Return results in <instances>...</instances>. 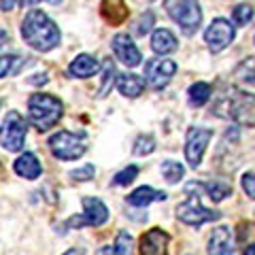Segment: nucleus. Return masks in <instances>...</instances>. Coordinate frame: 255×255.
I'll return each mask as SVG.
<instances>
[{"mask_svg":"<svg viewBox=\"0 0 255 255\" xmlns=\"http://www.w3.org/2000/svg\"><path fill=\"white\" fill-rule=\"evenodd\" d=\"M21 36L32 49L36 51H51L60 45L62 34L55 21L41 9H32L21 21Z\"/></svg>","mask_w":255,"mask_h":255,"instance_id":"f257e3e1","label":"nucleus"},{"mask_svg":"<svg viewBox=\"0 0 255 255\" xmlns=\"http://www.w3.org/2000/svg\"><path fill=\"white\" fill-rule=\"evenodd\" d=\"M215 113L232 119L238 126L255 128V94L234 90L232 87V90L228 94H223L219 102L215 105Z\"/></svg>","mask_w":255,"mask_h":255,"instance_id":"f03ea898","label":"nucleus"},{"mask_svg":"<svg viewBox=\"0 0 255 255\" xmlns=\"http://www.w3.org/2000/svg\"><path fill=\"white\" fill-rule=\"evenodd\" d=\"M62 102L51 94H32L28 100V115L30 122L38 130H49L62 119Z\"/></svg>","mask_w":255,"mask_h":255,"instance_id":"7ed1b4c3","label":"nucleus"},{"mask_svg":"<svg viewBox=\"0 0 255 255\" xmlns=\"http://www.w3.org/2000/svg\"><path fill=\"white\" fill-rule=\"evenodd\" d=\"M187 191V200L177 204V219L187 223V226H202L206 221H217L221 219V213L219 211H211L206 209V206L200 202V196H198V191H200V183H189L185 187Z\"/></svg>","mask_w":255,"mask_h":255,"instance_id":"20e7f679","label":"nucleus"},{"mask_svg":"<svg viewBox=\"0 0 255 255\" xmlns=\"http://www.w3.org/2000/svg\"><path fill=\"white\" fill-rule=\"evenodd\" d=\"M166 11L185 34H194L202 23V9L198 0H166Z\"/></svg>","mask_w":255,"mask_h":255,"instance_id":"39448f33","label":"nucleus"},{"mask_svg":"<svg viewBox=\"0 0 255 255\" xmlns=\"http://www.w3.org/2000/svg\"><path fill=\"white\" fill-rule=\"evenodd\" d=\"M26 119H23L17 111H11L9 115L4 117L2 126H0V145L6 151H21L26 145Z\"/></svg>","mask_w":255,"mask_h":255,"instance_id":"423d86ee","label":"nucleus"},{"mask_svg":"<svg viewBox=\"0 0 255 255\" xmlns=\"http://www.w3.org/2000/svg\"><path fill=\"white\" fill-rule=\"evenodd\" d=\"M81 204H83V215L70 217L66 223H64V228H83V226L98 228L102 223H107L109 209L102 200H98V198H83Z\"/></svg>","mask_w":255,"mask_h":255,"instance_id":"0eeeda50","label":"nucleus"},{"mask_svg":"<svg viewBox=\"0 0 255 255\" xmlns=\"http://www.w3.org/2000/svg\"><path fill=\"white\" fill-rule=\"evenodd\" d=\"M49 149L51 153L58 157V159H64V162H68V159H77L85 153V145L83 140L77 136L73 132H66V130H60L58 134H53L49 138Z\"/></svg>","mask_w":255,"mask_h":255,"instance_id":"6e6552de","label":"nucleus"},{"mask_svg":"<svg viewBox=\"0 0 255 255\" xmlns=\"http://www.w3.org/2000/svg\"><path fill=\"white\" fill-rule=\"evenodd\" d=\"M213 138V130L211 128H189L187 130V138H185V157L191 168H198L204 157V151L209 147V142Z\"/></svg>","mask_w":255,"mask_h":255,"instance_id":"1a4fd4ad","label":"nucleus"},{"mask_svg":"<svg viewBox=\"0 0 255 255\" xmlns=\"http://www.w3.org/2000/svg\"><path fill=\"white\" fill-rule=\"evenodd\" d=\"M177 62L174 60H162V58H153L147 60L145 64V81L149 83V87L153 90H164L166 85L170 83V79L177 73Z\"/></svg>","mask_w":255,"mask_h":255,"instance_id":"9d476101","label":"nucleus"},{"mask_svg":"<svg viewBox=\"0 0 255 255\" xmlns=\"http://www.w3.org/2000/svg\"><path fill=\"white\" fill-rule=\"evenodd\" d=\"M204 41H206V45H209V49L213 53H219V51L226 49V47L232 45V41H234V26L228 19H223V17L213 19L211 26L206 28V32H204Z\"/></svg>","mask_w":255,"mask_h":255,"instance_id":"9b49d317","label":"nucleus"},{"mask_svg":"<svg viewBox=\"0 0 255 255\" xmlns=\"http://www.w3.org/2000/svg\"><path fill=\"white\" fill-rule=\"evenodd\" d=\"M111 47H113V53L117 55V60L124 62L126 66H130V68L138 66L142 60L138 47L134 45V41L128 34H115L113 41H111Z\"/></svg>","mask_w":255,"mask_h":255,"instance_id":"f8f14e48","label":"nucleus"},{"mask_svg":"<svg viewBox=\"0 0 255 255\" xmlns=\"http://www.w3.org/2000/svg\"><path fill=\"white\" fill-rule=\"evenodd\" d=\"M170 236L159 228H151L140 236V255H168Z\"/></svg>","mask_w":255,"mask_h":255,"instance_id":"ddd939ff","label":"nucleus"},{"mask_svg":"<svg viewBox=\"0 0 255 255\" xmlns=\"http://www.w3.org/2000/svg\"><path fill=\"white\" fill-rule=\"evenodd\" d=\"M234 249H236L234 230H230L228 226L215 228L209 241V255H232Z\"/></svg>","mask_w":255,"mask_h":255,"instance_id":"4468645a","label":"nucleus"},{"mask_svg":"<svg viewBox=\"0 0 255 255\" xmlns=\"http://www.w3.org/2000/svg\"><path fill=\"white\" fill-rule=\"evenodd\" d=\"M100 13H102V17H105V21L111 23V26H122L128 19V15H130L124 0H102Z\"/></svg>","mask_w":255,"mask_h":255,"instance_id":"2eb2a0df","label":"nucleus"},{"mask_svg":"<svg viewBox=\"0 0 255 255\" xmlns=\"http://www.w3.org/2000/svg\"><path fill=\"white\" fill-rule=\"evenodd\" d=\"M98 68H100V64H98V60H96L94 55L81 53V55H77V58L70 62L68 73H70V77L87 79V77H94L96 73H98Z\"/></svg>","mask_w":255,"mask_h":255,"instance_id":"dca6fc26","label":"nucleus"},{"mask_svg":"<svg viewBox=\"0 0 255 255\" xmlns=\"http://www.w3.org/2000/svg\"><path fill=\"white\" fill-rule=\"evenodd\" d=\"M117 90L126 98H138L145 90V79L132 73H124L117 77Z\"/></svg>","mask_w":255,"mask_h":255,"instance_id":"f3484780","label":"nucleus"},{"mask_svg":"<svg viewBox=\"0 0 255 255\" xmlns=\"http://www.w3.org/2000/svg\"><path fill=\"white\" fill-rule=\"evenodd\" d=\"M13 168H15V172H17L19 177L30 179V181L38 179V177H41V172H43L41 162L36 159L34 153H23V155H19L17 159H15V166H13Z\"/></svg>","mask_w":255,"mask_h":255,"instance_id":"a211bd4d","label":"nucleus"},{"mask_svg":"<svg viewBox=\"0 0 255 255\" xmlns=\"http://www.w3.org/2000/svg\"><path fill=\"white\" fill-rule=\"evenodd\" d=\"M162 200H166L164 191H157V189L149 187V185H142L138 189H134L132 194L126 198V202L130 206H149L151 202H162Z\"/></svg>","mask_w":255,"mask_h":255,"instance_id":"6ab92c4d","label":"nucleus"},{"mask_svg":"<svg viewBox=\"0 0 255 255\" xmlns=\"http://www.w3.org/2000/svg\"><path fill=\"white\" fill-rule=\"evenodd\" d=\"M177 38L170 30L166 28H157L153 32V36H151V49H153L157 55H166V53H172L177 51Z\"/></svg>","mask_w":255,"mask_h":255,"instance_id":"aec40b11","label":"nucleus"},{"mask_svg":"<svg viewBox=\"0 0 255 255\" xmlns=\"http://www.w3.org/2000/svg\"><path fill=\"white\" fill-rule=\"evenodd\" d=\"M96 255H134V241H132V234L122 230L117 234L115 243L109 245V247H102V249L96 251Z\"/></svg>","mask_w":255,"mask_h":255,"instance_id":"412c9836","label":"nucleus"},{"mask_svg":"<svg viewBox=\"0 0 255 255\" xmlns=\"http://www.w3.org/2000/svg\"><path fill=\"white\" fill-rule=\"evenodd\" d=\"M189 105L191 107H204L206 102L211 100V85L209 83H204V81H198L189 87Z\"/></svg>","mask_w":255,"mask_h":255,"instance_id":"4be33fe9","label":"nucleus"},{"mask_svg":"<svg viewBox=\"0 0 255 255\" xmlns=\"http://www.w3.org/2000/svg\"><path fill=\"white\" fill-rule=\"evenodd\" d=\"M202 189H206V194L213 202H221L232 194V185L226 181H211V183H202Z\"/></svg>","mask_w":255,"mask_h":255,"instance_id":"5701e85b","label":"nucleus"},{"mask_svg":"<svg viewBox=\"0 0 255 255\" xmlns=\"http://www.w3.org/2000/svg\"><path fill=\"white\" fill-rule=\"evenodd\" d=\"M183 174H185L183 164L172 162V159H166V162L162 164V177L168 181V183H179L183 179Z\"/></svg>","mask_w":255,"mask_h":255,"instance_id":"b1692460","label":"nucleus"},{"mask_svg":"<svg viewBox=\"0 0 255 255\" xmlns=\"http://www.w3.org/2000/svg\"><path fill=\"white\" fill-rule=\"evenodd\" d=\"M21 64H23V60L19 55H0V79L17 73L21 68Z\"/></svg>","mask_w":255,"mask_h":255,"instance_id":"393cba45","label":"nucleus"},{"mask_svg":"<svg viewBox=\"0 0 255 255\" xmlns=\"http://www.w3.org/2000/svg\"><path fill=\"white\" fill-rule=\"evenodd\" d=\"M113 77H115V64L113 62H105V66H102V85L98 90V96L102 98V96H107L109 90L113 87Z\"/></svg>","mask_w":255,"mask_h":255,"instance_id":"a878e982","label":"nucleus"},{"mask_svg":"<svg viewBox=\"0 0 255 255\" xmlns=\"http://www.w3.org/2000/svg\"><path fill=\"white\" fill-rule=\"evenodd\" d=\"M155 151V138L151 134H145V136L136 138V145H134V153L136 155H149Z\"/></svg>","mask_w":255,"mask_h":255,"instance_id":"bb28decb","label":"nucleus"},{"mask_svg":"<svg viewBox=\"0 0 255 255\" xmlns=\"http://www.w3.org/2000/svg\"><path fill=\"white\" fill-rule=\"evenodd\" d=\"M136 174H138V166H128V168H124L113 177V185H130L136 179Z\"/></svg>","mask_w":255,"mask_h":255,"instance_id":"cd10ccee","label":"nucleus"},{"mask_svg":"<svg viewBox=\"0 0 255 255\" xmlns=\"http://www.w3.org/2000/svg\"><path fill=\"white\" fill-rule=\"evenodd\" d=\"M232 17H234V21L238 23V26H247V23L253 19V9L249 4H238L234 9V13H232Z\"/></svg>","mask_w":255,"mask_h":255,"instance_id":"c85d7f7f","label":"nucleus"},{"mask_svg":"<svg viewBox=\"0 0 255 255\" xmlns=\"http://www.w3.org/2000/svg\"><path fill=\"white\" fill-rule=\"evenodd\" d=\"M94 172H96L94 164H85V166H81V168L70 172V177H73L75 181H90V179H94Z\"/></svg>","mask_w":255,"mask_h":255,"instance_id":"c756f323","label":"nucleus"},{"mask_svg":"<svg viewBox=\"0 0 255 255\" xmlns=\"http://www.w3.org/2000/svg\"><path fill=\"white\" fill-rule=\"evenodd\" d=\"M241 183H243V189H245V194L255 200V172H245V174H243V181H241Z\"/></svg>","mask_w":255,"mask_h":255,"instance_id":"7c9ffc66","label":"nucleus"},{"mask_svg":"<svg viewBox=\"0 0 255 255\" xmlns=\"http://www.w3.org/2000/svg\"><path fill=\"white\" fill-rule=\"evenodd\" d=\"M151 26H153V13L147 11V15H142L136 23V34H147L151 30Z\"/></svg>","mask_w":255,"mask_h":255,"instance_id":"2f4dec72","label":"nucleus"},{"mask_svg":"<svg viewBox=\"0 0 255 255\" xmlns=\"http://www.w3.org/2000/svg\"><path fill=\"white\" fill-rule=\"evenodd\" d=\"M15 4H17V0H0V9L2 11H13Z\"/></svg>","mask_w":255,"mask_h":255,"instance_id":"473e14b6","label":"nucleus"},{"mask_svg":"<svg viewBox=\"0 0 255 255\" xmlns=\"http://www.w3.org/2000/svg\"><path fill=\"white\" fill-rule=\"evenodd\" d=\"M32 85H45L47 83V77L45 75H34V79H30Z\"/></svg>","mask_w":255,"mask_h":255,"instance_id":"72a5a7b5","label":"nucleus"},{"mask_svg":"<svg viewBox=\"0 0 255 255\" xmlns=\"http://www.w3.org/2000/svg\"><path fill=\"white\" fill-rule=\"evenodd\" d=\"M19 4H23V6H34L36 2H41V0H17Z\"/></svg>","mask_w":255,"mask_h":255,"instance_id":"f704fd0d","label":"nucleus"},{"mask_svg":"<svg viewBox=\"0 0 255 255\" xmlns=\"http://www.w3.org/2000/svg\"><path fill=\"white\" fill-rule=\"evenodd\" d=\"M6 41H9V34H6V32H0V49L4 47Z\"/></svg>","mask_w":255,"mask_h":255,"instance_id":"c9c22d12","label":"nucleus"},{"mask_svg":"<svg viewBox=\"0 0 255 255\" xmlns=\"http://www.w3.org/2000/svg\"><path fill=\"white\" fill-rule=\"evenodd\" d=\"M64 255H85V251L83 249H70V251H66Z\"/></svg>","mask_w":255,"mask_h":255,"instance_id":"e433bc0d","label":"nucleus"},{"mask_svg":"<svg viewBox=\"0 0 255 255\" xmlns=\"http://www.w3.org/2000/svg\"><path fill=\"white\" fill-rule=\"evenodd\" d=\"M243 255H255V245H249V247H247Z\"/></svg>","mask_w":255,"mask_h":255,"instance_id":"4c0bfd02","label":"nucleus"},{"mask_svg":"<svg viewBox=\"0 0 255 255\" xmlns=\"http://www.w3.org/2000/svg\"><path fill=\"white\" fill-rule=\"evenodd\" d=\"M49 2H53V4H58V2H62V0H49Z\"/></svg>","mask_w":255,"mask_h":255,"instance_id":"58836bf2","label":"nucleus"}]
</instances>
